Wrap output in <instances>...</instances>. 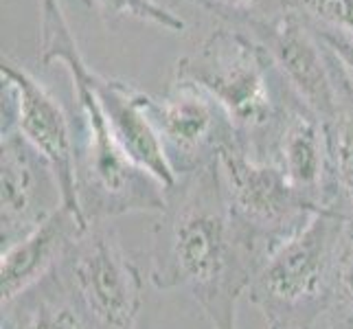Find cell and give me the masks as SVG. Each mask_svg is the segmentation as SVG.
<instances>
[{
	"mask_svg": "<svg viewBox=\"0 0 353 329\" xmlns=\"http://www.w3.org/2000/svg\"><path fill=\"white\" fill-rule=\"evenodd\" d=\"M92 86L112 128L119 148L130 161L150 174L165 191L178 185V174L148 112V94L130 83L101 77L92 70Z\"/></svg>",
	"mask_w": 353,
	"mask_h": 329,
	"instance_id": "obj_10",
	"label": "cell"
},
{
	"mask_svg": "<svg viewBox=\"0 0 353 329\" xmlns=\"http://www.w3.org/2000/svg\"><path fill=\"white\" fill-rule=\"evenodd\" d=\"M88 3L119 16H132L154 22L167 31H185V20H180L176 14H172L163 5L154 3V0H88Z\"/></svg>",
	"mask_w": 353,
	"mask_h": 329,
	"instance_id": "obj_17",
	"label": "cell"
},
{
	"mask_svg": "<svg viewBox=\"0 0 353 329\" xmlns=\"http://www.w3.org/2000/svg\"><path fill=\"white\" fill-rule=\"evenodd\" d=\"M3 329H94L75 301L40 297L24 306V314L3 319Z\"/></svg>",
	"mask_w": 353,
	"mask_h": 329,
	"instance_id": "obj_15",
	"label": "cell"
},
{
	"mask_svg": "<svg viewBox=\"0 0 353 329\" xmlns=\"http://www.w3.org/2000/svg\"><path fill=\"white\" fill-rule=\"evenodd\" d=\"M347 219L323 206L259 263L248 299L268 329H314L325 316Z\"/></svg>",
	"mask_w": 353,
	"mask_h": 329,
	"instance_id": "obj_3",
	"label": "cell"
},
{
	"mask_svg": "<svg viewBox=\"0 0 353 329\" xmlns=\"http://www.w3.org/2000/svg\"><path fill=\"white\" fill-rule=\"evenodd\" d=\"M64 286L94 329H137L143 275L112 230L92 224L64 257Z\"/></svg>",
	"mask_w": 353,
	"mask_h": 329,
	"instance_id": "obj_5",
	"label": "cell"
},
{
	"mask_svg": "<svg viewBox=\"0 0 353 329\" xmlns=\"http://www.w3.org/2000/svg\"><path fill=\"white\" fill-rule=\"evenodd\" d=\"M325 27L353 33V0H301Z\"/></svg>",
	"mask_w": 353,
	"mask_h": 329,
	"instance_id": "obj_19",
	"label": "cell"
},
{
	"mask_svg": "<svg viewBox=\"0 0 353 329\" xmlns=\"http://www.w3.org/2000/svg\"><path fill=\"white\" fill-rule=\"evenodd\" d=\"M176 79L209 92L224 108L235 130H259L272 119V97L265 81V57L239 33H211L193 55L182 57Z\"/></svg>",
	"mask_w": 353,
	"mask_h": 329,
	"instance_id": "obj_6",
	"label": "cell"
},
{
	"mask_svg": "<svg viewBox=\"0 0 353 329\" xmlns=\"http://www.w3.org/2000/svg\"><path fill=\"white\" fill-rule=\"evenodd\" d=\"M274 163L301 196L319 206H338L332 193L325 126L314 114L296 112L285 121L279 134Z\"/></svg>",
	"mask_w": 353,
	"mask_h": 329,
	"instance_id": "obj_13",
	"label": "cell"
},
{
	"mask_svg": "<svg viewBox=\"0 0 353 329\" xmlns=\"http://www.w3.org/2000/svg\"><path fill=\"white\" fill-rule=\"evenodd\" d=\"M0 182V237L5 250L62 206V191L48 163L18 130L3 132Z\"/></svg>",
	"mask_w": 353,
	"mask_h": 329,
	"instance_id": "obj_9",
	"label": "cell"
},
{
	"mask_svg": "<svg viewBox=\"0 0 353 329\" xmlns=\"http://www.w3.org/2000/svg\"><path fill=\"white\" fill-rule=\"evenodd\" d=\"M215 3L233 7V9H246V7H252L254 3H257V0H215Z\"/></svg>",
	"mask_w": 353,
	"mask_h": 329,
	"instance_id": "obj_20",
	"label": "cell"
},
{
	"mask_svg": "<svg viewBox=\"0 0 353 329\" xmlns=\"http://www.w3.org/2000/svg\"><path fill=\"white\" fill-rule=\"evenodd\" d=\"M268 31L272 57L292 90L323 126L336 121L345 106L340 103L343 99L332 70L307 29L294 16H285Z\"/></svg>",
	"mask_w": 353,
	"mask_h": 329,
	"instance_id": "obj_11",
	"label": "cell"
},
{
	"mask_svg": "<svg viewBox=\"0 0 353 329\" xmlns=\"http://www.w3.org/2000/svg\"><path fill=\"white\" fill-rule=\"evenodd\" d=\"M217 169L235 224L261 261L323 209L301 196L274 161L252 158L239 143L220 152Z\"/></svg>",
	"mask_w": 353,
	"mask_h": 329,
	"instance_id": "obj_4",
	"label": "cell"
},
{
	"mask_svg": "<svg viewBox=\"0 0 353 329\" xmlns=\"http://www.w3.org/2000/svg\"><path fill=\"white\" fill-rule=\"evenodd\" d=\"M0 77H3V132L18 130L22 139L44 158L62 191V206L88 230L92 224L83 215L79 200V158L62 106L44 86H40L38 79L11 64L7 57L0 62Z\"/></svg>",
	"mask_w": 353,
	"mask_h": 329,
	"instance_id": "obj_7",
	"label": "cell"
},
{
	"mask_svg": "<svg viewBox=\"0 0 353 329\" xmlns=\"http://www.w3.org/2000/svg\"><path fill=\"white\" fill-rule=\"evenodd\" d=\"M327 329H353V219H347L340 241L332 295L327 303Z\"/></svg>",
	"mask_w": 353,
	"mask_h": 329,
	"instance_id": "obj_16",
	"label": "cell"
},
{
	"mask_svg": "<svg viewBox=\"0 0 353 329\" xmlns=\"http://www.w3.org/2000/svg\"><path fill=\"white\" fill-rule=\"evenodd\" d=\"M148 112L178 174L209 167L235 141V126L209 92L189 81H178L163 99L148 97Z\"/></svg>",
	"mask_w": 353,
	"mask_h": 329,
	"instance_id": "obj_8",
	"label": "cell"
},
{
	"mask_svg": "<svg viewBox=\"0 0 353 329\" xmlns=\"http://www.w3.org/2000/svg\"><path fill=\"white\" fill-rule=\"evenodd\" d=\"M325 134L334 202H347L353 209V110L343 108L338 119L325 126Z\"/></svg>",
	"mask_w": 353,
	"mask_h": 329,
	"instance_id": "obj_14",
	"label": "cell"
},
{
	"mask_svg": "<svg viewBox=\"0 0 353 329\" xmlns=\"http://www.w3.org/2000/svg\"><path fill=\"white\" fill-rule=\"evenodd\" d=\"M86 228L68 209L59 206L42 224L35 226L16 243L3 250L0 261V292L3 308L16 303L46 277L57 270V263L64 261L70 246Z\"/></svg>",
	"mask_w": 353,
	"mask_h": 329,
	"instance_id": "obj_12",
	"label": "cell"
},
{
	"mask_svg": "<svg viewBox=\"0 0 353 329\" xmlns=\"http://www.w3.org/2000/svg\"><path fill=\"white\" fill-rule=\"evenodd\" d=\"M158 215L150 281L187 290L213 329H237V303L261 259L235 224L217 161L178 180Z\"/></svg>",
	"mask_w": 353,
	"mask_h": 329,
	"instance_id": "obj_1",
	"label": "cell"
},
{
	"mask_svg": "<svg viewBox=\"0 0 353 329\" xmlns=\"http://www.w3.org/2000/svg\"><path fill=\"white\" fill-rule=\"evenodd\" d=\"M319 38L323 40L327 51L332 53L334 62L338 64L340 75L345 79L343 86L353 94V33L323 27L319 29Z\"/></svg>",
	"mask_w": 353,
	"mask_h": 329,
	"instance_id": "obj_18",
	"label": "cell"
},
{
	"mask_svg": "<svg viewBox=\"0 0 353 329\" xmlns=\"http://www.w3.org/2000/svg\"><path fill=\"white\" fill-rule=\"evenodd\" d=\"M42 64H66L83 117L86 154L79 165V200L90 224L125 213H163L167 191L119 148L92 86V70L70 33L57 0H42Z\"/></svg>",
	"mask_w": 353,
	"mask_h": 329,
	"instance_id": "obj_2",
	"label": "cell"
}]
</instances>
